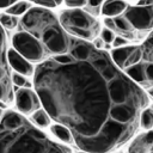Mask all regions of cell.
Returning <instances> with one entry per match:
<instances>
[{"instance_id":"836d02e7","label":"cell","mask_w":153,"mask_h":153,"mask_svg":"<svg viewBox=\"0 0 153 153\" xmlns=\"http://www.w3.org/2000/svg\"><path fill=\"white\" fill-rule=\"evenodd\" d=\"M112 47H111V44H104V48L103 49H105V50H109V49H111Z\"/></svg>"},{"instance_id":"d6986e66","label":"cell","mask_w":153,"mask_h":153,"mask_svg":"<svg viewBox=\"0 0 153 153\" xmlns=\"http://www.w3.org/2000/svg\"><path fill=\"white\" fill-rule=\"evenodd\" d=\"M141 60H142V49H141V47H135V49L131 51V54L128 56L127 61L124 62L123 69L127 68V67H130V66H134V65L139 63Z\"/></svg>"},{"instance_id":"52a82bcc","label":"cell","mask_w":153,"mask_h":153,"mask_svg":"<svg viewBox=\"0 0 153 153\" xmlns=\"http://www.w3.org/2000/svg\"><path fill=\"white\" fill-rule=\"evenodd\" d=\"M16 105L19 112L27 115L39 109L41 102L35 92H32L30 88L22 87L18 88V91H16Z\"/></svg>"},{"instance_id":"74e56055","label":"cell","mask_w":153,"mask_h":153,"mask_svg":"<svg viewBox=\"0 0 153 153\" xmlns=\"http://www.w3.org/2000/svg\"><path fill=\"white\" fill-rule=\"evenodd\" d=\"M149 153H152V152H149Z\"/></svg>"},{"instance_id":"5bb4252c","label":"cell","mask_w":153,"mask_h":153,"mask_svg":"<svg viewBox=\"0 0 153 153\" xmlns=\"http://www.w3.org/2000/svg\"><path fill=\"white\" fill-rule=\"evenodd\" d=\"M50 131L61 142L67 143V145H73L74 143L73 135H72L71 130L68 128H66L65 126H61V124H57V123L50 124Z\"/></svg>"},{"instance_id":"5b68a950","label":"cell","mask_w":153,"mask_h":153,"mask_svg":"<svg viewBox=\"0 0 153 153\" xmlns=\"http://www.w3.org/2000/svg\"><path fill=\"white\" fill-rule=\"evenodd\" d=\"M38 38L42 39V45L51 54L60 55L68 53L69 36L66 35L63 29L60 26L57 19L49 23L39 32Z\"/></svg>"},{"instance_id":"f546056e","label":"cell","mask_w":153,"mask_h":153,"mask_svg":"<svg viewBox=\"0 0 153 153\" xmlns=\"http://www.w3.org/2000/svg\"><path fill=\"white\" fill-rule=\"evenodd\" d=\"M16 1H13V0H0V10H2V8H8V7H11L13 4H14Z\"/></svg>"},{"instance_id":"9c48e42d","label":"cell","mask_w":153,"mask_h":153,"mask_svg":"<svg viewBox=\"0 0 153 153\" xmlns=\"http://www.w3.org/2000/svg\"><path fill=\"white\" fill-rule=\"evenodd\" d=\"M93 50V47L90 42H85L74 37L69 36V44H68V54L76 61L87 60Z\"/></svg>"},{"instance_id":"8992f818","label":"cell","mask_w":153,"mask_h":153,"mask_svg":"<svg viewBox=\"0 0 153 153\" xmlns=\"http://www.w3.org/2000/svg\"><path fill=\"white\" fill-rule=\"evenodd\" d=\"M122 16L130 23L133 29L149 31L153 26V5L145 7L128 6Z\"/></svg>"},{"instance_id":"83f0119b","label":"cell","mask_w":153,"mask_h":153,"mask_svg":"<svg viewBox=\"0 0 153 153\" xmlns=\"http://www.w3.org/2000/svg\"><path fill=\"white\" fill-rule=\"evenodd\" d=\"M104 25H105V29H109L111 31H116L114 18H104Z\"/></svg>"},{"instance_id":"30bf717a","label":"cell","mask_w":153,"mask_h":153,"mask_svg":"<svg viewBox=\"0 0 153 153\" xmlns=\"http://www.w3.org/2000/svg\"><path fill=\"white\" fill-rule=\"evenodd\" d=\"M146 63H147V61L141 60L139 63L124 68V69H123V73H124L130 80H133L135 84H137L139 86L145 85V87H148V88H149L152 84L146 80V74H145Z\"/></svg>"},{"instance_id":"8d00e7d4","label":"cell","mask_w":153,"mask_h":153,"mask_svg":"<svg viewBox=\"0 0 153 153\" xmlns=\"http://www.w3.org/2000/svg\"><path fill=\"white\" fill-rule=\"evenodd\" d=\"M0 116H1V110H0Z\"/></svg>"},{"instance_id":"9a60e30c","label":"cell","mask_w":153,"mask_h":153,"mask_svg":"<svg viewBox=\"0 0 153 153\" xmlns=\"http://www.w3.org/2000/svg\"><path fill=\"white\" fill-rule=\"evenodd\" d=\"M31 121L36 126V128L44 129V128L50 127V117L48 116V114L43 109L35 110L31 115Z\"/></svg>"},{"instance_id":"6da1fadb","label":"cell","mask_w":153,"mask_h":153,"mask_svg":"<svg viewBox=\"0 0 153 153\" xmlns=\"http://www.w3.org/2000/svg\"><path fill=\"white\" fill-rule=\"evenodd\" d=\"M120 72L106 51L94 48L87 60L68 65L45 60L33 72V86L43 110L71 130L81 152L87 153L90 143L114 122L110 112L117 104L110 85Z\"/></svg>"},{"instance_id":"7402d4cb","label":"cell","mask_w":153,"mask_h":153,"mask_svg":"<svg viewBox=\"0 0 153 153\" xmlns=\"http://www.w3.org/2000/svg\"><path fill=\"white\" fill-rule=\"evenodd\" d=\"M99 35H100L99 38H100L105 44H111L112 41L115 39V32L111 31V30H109V29H105V27L100 30Z\"/></svg>"},{"instance_id":"d6a6232c","label":"cell","mask_w":153,"mask_h":153,"mask_svg":"<svg viewBox=\"0 0 153 153\" xmlns=\"http://www.w3.org/2000/svg\"><path fill=\"white\" fill-rule=\"evenodd\" d=\"M4 75H5V71H4L2 67H0V80L4 78Z\"/></svg>"},{"instance_id":"4316f807","label":"cell","mask_w":153,"mask_h":153,"mask_svg":"<svg viewBox=\"0 0 153 153\" xmlns=\"http://www.w3.org/2000/svg\"><path fill=\"white\" fill-rule=\"evenodd\" d=\"M145 74H146V80L152 84V81H153V63L152 62H147L146 63Z\"/></svg>"},{"instance_id":"d590c367","label":"cell","mask_w":153,"mask_h":153,"mask_svg":"<svg viewBox=\"0 0 153 153\" xmlns=\"http://www.w3.org/2000/svg\"><path fill=\"white\" fill-rule=\"evenodd\" d=\"M78 153H85V152H78Z\"/></svg>"},{"instance_id":"3957f363","label":"cell","mask_w":153,"mask_h":153,"mask_svg":"<svg viewBox=\"0 0 153 153\" xmlns=\"http://www.w3.org/2000/svg\"><path fill=\"white\" fill-rule=\"evenodd\" d=\"M59 24L71 37L90 42L100 32V24L97 19L87 14L82 8H69L60 13Z\"/></svg>"},{"instance_id":"44dd1931","label":"cell","mask_w":153,"mask_h":153,"mask_svg":"<svg viewBox=\"0 0 153 153\" xmlns=\"http://www.w3.org/2000/svg\"><path fill=\"white\" fill-rule=\"evenodd\" d=\"M12 82H13V85L16 87H19V88H22L23 86H24V88H30V86H31V84L26 80L25 76L18 74L16 72L12 73Z\"/></svg>"},{"instance_id":"2e32d148","label":"cell","mask_w":153,"mask_h":153,"mask_svg":"<svg viewBox=\"0 0 153 153\" xmlns=\"http://www.w3.org/2000/svg\"><path fill=\"white\" fill-rule=\"evenodd\" d=\"M32 6V2L29 1H18L14 2L11 7H8L6 10V13L13 17H19V16H24Z\"/></svg>"},{"instance_id":"f1b7e54d","label":"cell","mask_w":153,"mask_h":153,"mask_svg":"<svg viewBox=\"0 0 153 153\" xmlns=\"http://www.w3.org/2000/svg\"><path fill=\"white\" fill-rule=\"evenodd\" d=\"M91 44H92V47H93L96 50H102V49L104 48V44H105V43L97 36V37L93 39V43H91Z\"/></svg>"},{"instance_id":"ac0fdd59","label":"cell","mask_w":153,"mask_h":153,"mask_svg":"<svg viewBox=\"0 0 153 153\" xmlns=\"http://www.w3.org/2000/svg\"><path fill=\"white\" fill-rule=\"evenodd\" d=\"M114 23L116 26V31H120L124 35H127L128 37H134L133 36V26L130 25V23L123 17V16H118L114 18Z\"/></svg>"},{"instance_id":"ba28073f","label":"cell","mask_w":153,"mask_h":153,"mask_svg":"<svg viewBox=\"0 0 153 153\" xmlns=\"http://www.w3.org/2000/svg\"><path fill=\"white\" fill-rule=\"evenodd\" d=\"M7 61L13 68V71L23 76H32L35 72V67L31 62L26 61L23 56H20L14 49L10 48L7 50Z\"/></svg>"},{"instance_id":"484cf974","label":"cell","mask_w":153,"mask_h":153,"mask_svg":"<svg viewBox=\"0 0 153 153\" xmlns=\"http://www.w3.org/2000/svg\"><path fill=\"white\" fill-rule=\"evenodd\" d=\"M126 45H128V39L126 37H122V36H115V39L111 43V47L115 48V49L122 48V47H126Z\"/></svg>"},{"instance_id":"e575fe53","label":"cell","mask_w":153,"mask_h":153,"mask_svg":"<svg viewBox=\"0 0 153 153\" xmlns=\"http://www.w3.org/2000/svg\"><path fill=\"white\" fill-rule=\"evenodd\" d=\"M5 108H6V104H5L4 102L0 100V109H5Z\"/></svg>"},{"instance_id":"603a6c76","label":"cell","mask_w":153,"mask_h":153,"mask_svg":"<svg viewBox=\"0 0 153 153\" xmlns=\"http://www.w3.org/2000/svg\"><path fill=\"white\" fill-rule=\"evenodd\" d=\"M32 4H35L37 7H42V8H55L59 5H61V1H54V0H38V1H33Z\"/></svg>"},{"instance_id":"ffe728a7","label":"cell","mask_w":153,"mask_h":153,"mask_svg":"<svg viewBox=\"0 0 153 153\" xmlns=\"http://www.w3.org/2000/svg\"><path fill=\"white\" fill-rule=\"evenodd\" d=\"M0 24L6 27V29H14L18 25V19L17 17L10 16L7 13H0Z\"/></svg>"},{"instance_id":"7a4b0ae2","label":"cell","mask_w":153,"mask_h":153,"mask_svg":"<svg viewBox=\"0 0 153 153\" xmlns=\"http://www.w3.org/2000/svg\"><path fill=\"white\" fill-rule=\"evenodd\" d=\"M0 153H72L42 130L36 128L25 117L14 129L0 126Z\"/></svg>"},{"instance_id":"1f68e13d","label":"cell","mask_w":153,"mask_h":153,"mask_svg":"<svg viewBox=\"0 0 153 153\" xmlns=\"http://www.w3.org/2000/svg\"><path fill=\"white\" fill-rule=\"evenodd\" d=\"M4 42H5V32H4V30L0 27V45H2Z\"/></svg>"},{"instance_id":"4fadbf2b","label":"cell","mask_w":153,"mask_h":153,"mask_svg":"<svg viewBox=\"0 0 153 153\" xmlns=\"http://www.w3.org/2000/svg\"><path fill=\"white\" fill-rule=\"evenodd\" d=\"M135 49V45H126L122 48H117L114 49L110 54V59L112 60V62L120 68L123 69V65L127 61L128 56L131 54V51Z\"/></svg>"},{"instance_id":"cb8c5ba5","label":"cell","mask_w":153,"mask_h":153,"mask_svg":"<svg viewBox=\"0 0 153 153\" xmlns=\"http://www.w3.org/2000/svg\"><path fill=\"white\" fill-rule=\"evenodd\" d=\"M53 61L56 62V63H59V65H68V63H72V62L74 61V59H73L68 53H66V54L55 55V56L53 57Z\"/></svg>"},{"instance_id":"8fae6325","label":"cell","mask_w":153,"mask_h":153,"mask_svg":"<svg viewBox=\"0 0 153 153\" xmlns=\"http://www.w3.org/2000/svg\"><path fill=\"white\" fill-rule=\"evenodd\" d=\"M149 152H152V130L136 136L128 149V153H149Z\"/></svg>"},{"instance_id":"7c38bea8","label":"cell","mask_w":153,"mask_h":153,"mask_svg":"<svg viewBox=\"0 0 153 153\" xmlns=\"http://www.w3.org/2000/svg\"><path fill=\"white\" fill-rule=\"evenodd\" d=\"M128 4L124 1H103L100 6V14H103L105 18H115L118 16H122L124 11L127 10Z\"/></svg>"},{"instance_id":"d4e9b609","label":"cell","mask_w":153,"mask_h":153,"mask_svg":"<svg viewBox=\"0 0 153 153\" xmlns=\"http://www.w3.org/2000/svg\"><path fill=\"white\" fill-rule=\"evenodd\" d=\"M86 0H67L65 1L66 7L68 8H84L86 6Z\"/></svg>"},{"instance_id":"4dcf8cb0","label":"cell","mask_w":153,"mask_h":153,"mask_svg":"<svg viewBox=\"0 0 153 153\" xmlns=\"http://www.w3.org/2000/svg\"><path fill=\"white\" fill-rule=\"evenodd\" d=\"M5 94H6V90H5V86L2 84H0V100L5 98Z\"/></svg>"},{"instance_id":"e0dca14e","label":"cell","mask_w":153,"mask_h":153,"mask_svg":"<svg viewBox=\"0 0 153 153\" xmlns=\"http://www.w3.org/2000/svg\"><path fill=\"white\" fill-rule=\"evenodd\" d=\"M139 124L146 131L152 130V126H153V112H152V108L151 106H148V108H146L145 110L141 111V114L139 116Z\"/></svg>"},{"instance_id":"277c9868","label":"cell","mask_w":153,"mask_h":153,"mask_svg":"<svg viewBox=\"0 0 153 153\" xmlns=\"http://www.w3.org/2000/svg\"><path fill=\"white\" fill-rule=\"evenodd\" d=\"M12 49L29 62H39L45 56V49L41 41L26 31L16 32L12 36Z\"/></svg>"}]
</instances>
